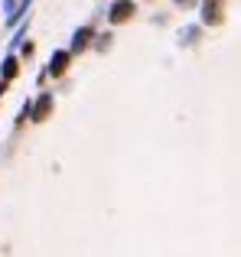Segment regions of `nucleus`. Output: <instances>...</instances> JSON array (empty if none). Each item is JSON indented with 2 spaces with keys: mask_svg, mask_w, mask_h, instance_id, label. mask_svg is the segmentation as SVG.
I'll return each mask as SVG.
<instances>
[{
  "mask_svg": "<svg viewBox=\"0 0 241 257\" xmlns=\"http://www.w3.org/2000/svg\"><path fill=\"white\" fill-rule=\"evenodd\" d=\"M131 13H134V4L131 0H117L114 7H111V23H124V20H131Z\"/></svg>",
  "mask_w": 241,
  "mask_h": 257,
  "instance_id": "f257e3e1",
  "label": "nucleus"
},
{
  "mask_svg": "<svg viewBox=\"0 0 241 257\" xmlns=\"http://www.w3.org/2000/svg\"><path fill=\"white\" fill-rule=\"evenodd\" d=\"M65 65H69V52H56V56H52V62H49V72H52V75H62Z\"/></svg>",
  "mask_w": 241,
  "mask_h": 257,
  "instance_id": "20e7f679",
  "label": "nucleus"
},
{
  "mask_svg": "<svg viewBox=\"0 0 241 257\" xmlns=\"http://www.w3.org/2000/svg\"><path fill=\"white\" fill-rule=\"evenodd\" d=\"M26 10H30V0H23V4H20V7H17V10H13V13H10V17H7V23H17V20H20V17H23V13H26Z\"/></svg>",
  "mask_w": 241,
  "mask_h": 257,
  "instance_id": "0eeeda50",
  "label": "nucleus"
},
{
  "mask_svg": "<svg viewBox=\"0 0 241 257\" xmlns=\"http://www.w3.org/2000/svg\"><path fill=\"white\" fill-rule=\"evenodd\" d=\"M52 111V94H43V98L36 101V107H33V120H46Z\"/></svg>",
  "mask_w": 241,
  "mask_h": 257,
  "instance_id": "f03ea898",
  "label": "nucleus"
},
{
  "mask_svg": "<svg viewBox=\"0 0 241 257\" xmlns=\"http://www.w3.org/2000/svg\"><path fill=\"white\" fill-rule=\"evenodd\" d=\"M17 69H20V65H17V59H13V56H7V59H4V78H7V82H10V78L17 75Z\"/></svg>",
  "mask_w": 241,
  "mask_h": 257,
  "instance_id": "423d86ee",
  "label": "nucleus"
},
{
  "mask_svg": "<svg viewBox=\"0 0 241 257\" xmlns=\"http://www.w3.org/2000/svg\"><path fill=\"white\" fill-rule=\"evenodd\" d=\"M88 39H91V30H88V26H82V30L75 33V39H72V52H82L85 46H88Z\"/></svg>",
  "mask_w": 241,
  "mask_h": 257,
  "instance_id": "39448f33",
  "label": "nucleus"
},
{
  "mask_svg": "<svg viewBox=\"0 0 241 257\" xmlns=\"http://www.w3.org/2000/svg\"><path fill=\"white\" fill-rule=\"evenodd\" d=\"M202 20H205V23H218V20H222V13H218V4H215V0H205Z\"/></svg>",
  "mask_w": 241,
  "mask_h": 257,
  "instance_id": "7ed1b4c3",
  "label": "nucleus"
},
{
  "mask_svg": "<svg viewBox=\"0 0 241 257\" xmlns=\"http://www.w3.org/2000/svg\"><path fill=\"white\" fill-rule=\"evenodd\" d=\"M176 4H179V7H189V4H196V0H176Z\"/></svg>",
  "mask_w": 241,
  "mask_h": 257,
  "instance_id": "6e6552de",
  "label": "nucleus"
}]
</instances>
